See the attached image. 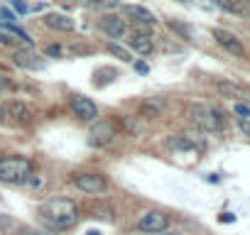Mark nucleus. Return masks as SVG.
Masks as SVG:
<instances>
[{"label":"nucleus","mask_w":250,"mask_h":235,"mask_svg":"<svg viewBox=\"0 0 250 235\" xmlns=\"http://www.w3.org/2000/svg\"><path fill=\"white\" fill-rule=\"evenodd\" d=\"M135 225H138V230H143V233H162V230H167V225H169V215L162 213V211H147L145 215H140V220H138Z\"/></svg>","instance_id":"8"},{"label":"nucleus","mask_w":250,"mask_h":235,"mask_svg":"<svg viewBox=\"0 0 250 235\" xmlns=\"http://www.w3.org/2000/svg\"><path fill=\"white\" fill-rule=\"evenodd\" d=\"M13 88H15V78H10L8 74L0 71V93H3V91H13Z\"/></svg>","instance_id":"20"},{"label":"nucleus","mask_w":250,"mask_h":235,"mask_svg":"<svg viewBox=\"0 0 250 235\" xmlns=\"http://www.w3.org/2000/svg\"><path fill=\"white\" fill-rule=\"evenodd\" d=\"M108 52L113 54V57H118L120 61H125V64H133V57H130V52H125L120 44H115V42H110L108 44Z\"/></svg>","instance_id":"18"},{"label":"nucleus","mask_w":250,"mask_h":235,"mask_svg":"<svg viewBox=\"0 0 250 235\" xmlns=\"http://www.w3.org/2000/svg\"><path fill=\"white\" fill-rule=\"evenodd\" d=\"M0 42H3V44H15L18 39H13V37H8V35H3V32H0Z\"/></svg>","instance_id":"25"},{"label":"nucleus","mask_w":250,"mask_h":235,"mask_svg":"<svg viewBox=\"0 0 250 235\" xmlns=\"http://www.w3.org/2000/svg\"><path fill=\"white\" fill-rule=\"evenodd\" d=\"M189 115H191V120L206 133L223 130V113L218 108H211V105H204V103H194L189 108Z\"/></svg>","instance_id":"3"},{"label":"nucleus","mask_w":250,"mask_h":235,"mask_svg":"<svg viewBox=\"0 0 250 235\" xmlns=\"http://www.w3.org/2000/svg\"><path fill=\"white\" fill-rule=\"evenodd\" d=\"M240 118H250V105H245V103H235V108H233Z\"/></svg>","instance_id":"22"},{"label":"nucleus","mask_w":250,"mask_h":235,"mask_svg":"<svg viewBox=\"0 0 250 235\" xmlns=\"http://www.w3.org/2000/svg\"><path fill=\"white\" fill-rule=\"evenodd\" d=\"M15 10L18 13H27V5L22 3V0H15Z\"/></svg>","instance_id":"26"},{"label":"nucleus","mask_w":250,"mask_h":235,"mask_svg":"<svg viewBox=\"0 0 250 235\" xmlns=\"http://www.w3.org/2000/svg\"><path fill=\"white\" fill-rule=\"evenodd\" d=\"M167 25H169V30H172V32H177L182 39H189V37H191V30H189L187 25H182V22H177V20H169Z\"/></svg>","instance_id":"19"},{"label":"nucleus","mask_w":250,"mask_h":235,"mask_svg":"<svg viewBox=\"0 0 250 235\" xmlns=\"http://www.w3.org/2000/svg\"><path fill=\"white\" fill-rule=\"evenodd\" d=\"M160 108H162V103H160V100H147V103L143 105V110H145V113H152V115H157V113H160Z\"/></svg>","instance_id":"21"},{"label":"nucleus","mask_w":250,"mask_h":235,"mask_svg":"<svg viewBox=\"0 0 250 235\" xmlns=\"http://www.w3.org/2000/svg\"><path fill=\"white\" fill-rule=\"evenodd\" d=\"M211 3L226 13H233V15H248V5L243 0H211Z\"/></svg>","instance_id":"16"},{"label":"nucleus","mask_w":250,"mask_h":235,"mask_svg":"<svg viewBox=\"0 0 250 235\" xmlns=\"http://www.w3.org/2000/svg\"><path fill=\"white\" fill-rule=\"evenodd\" d=\"M71 3H76V5H93V8H96L98 0H71Z\"/></svg>","instance_id":"24"},{"label":"nucleus","mask_w":250,"mask_h":235,"mask_svg":"<svg viewBox=\"0 0 250 235\" xmlns=\"http://www.w3.org/2000/svg\"><path fill=\"white\" fill-rule=\"evenodd\" d=\"M123 13L128 15V18H133L135 22L145 25V27H152V25L157 22L155 13H150V10H147V8H143V5H123Z\"/></svg>","instance_id":"13"},{"label":"nucleus","mask_w":250,"mask_h":235,"mask_svg":"<svg viewBox=\"0 0 250 235\" xmlns=\"http://www.w3.org/2000/svg\"><path fill=\"white\" fill-rule=\"evenodd\" d=\"M128 47H130L135 54L150 57L152 49H155V37H152L150 30H145V27H135V30L128 35Z\"/></svg>","instance_id":"4"},{"label":"nucleus","mask_w":250,"mask_h":235,"mask_svg":"<svg viewBox=\"0 0 250 235\" xmlns=\"http://www.w3.org/2000/svg\"><path fill=\"white\" fill-rule=\"evenodd\" d=\"M167 147L174 150V152H184V150H191L194 142H191L189 137H184V135H177V137H169V140H167Z\"/></svg>","instance_id":"17"},{"label":"nucleus","mask_w":250,"mask_h":235,"mask_svg":"<svg viewBox=\"0 0 250 235\" xmlns=\"http://www.w3.org/2000/svg\"><path fill=\"white\" fill-rule=\"evenodd\" d=\"M98 30L103 32V35H108L110 39H120L123 35H125V20L120 18V15H103L101 20H98Z\"/></svg>","instance_id":"10"},{"label":"nucleus","mask_w":250,"mask_h":235,"mask_svg":"<svg viewBox=\"0 0 250 235\" xmlns=\"http://www.w3.org/2000/svg\"><path fill=\"white\" fill-rule=\"evenodd\" d=\"M3 110H5V118H10V120H13L15 125H20V128H25V125H30V123L35 120L30 105L22 103V100H10V103L3 105Z\"/></svg>","instance_id":"6"},{"label":"nucleus","mask_w":250,"mask_h":235,"mask_svg":"<svg viewBox=\"0 0 250 235\" xmlns=\"http://www.w3.org/2000/svg\"><path fill=\"white\" fill-rule=\"evenodd\" d=\"M113 137H115V123H110V120H96V125L88 133V142L96 145V147L110 145Z\"/></svg>","instance_id":"9"},{"label":"nucleus","mask_w":250,"mask_h":235,"mask_svg":"<svg viewBox=\"0 0 250 235\" xmlns=\"http://www.w3.org/2000/svg\"><path fill=\"white\" fill-rule=\"evenodd\" d=\"M44 25H47L49 30H59V32H74V27H76V22H74L71 18L59 15V13L47 15V18H44Z\"/></svg>","instance_id":"14"},{"label":"nucleus","mask_w":250,"mask_h":235,"mask_svg":"<svg viewBox=\"0 0 250 235\" xmlns=\"http://www.w3.org/2000/svg\"><path fill=\"white\" fill-rule=\"evenodd\" d=\"M40 220L52 230H66L76 223V203L71 198H49L40 206Z\"/></svg>","instance_id":"1"},{"label":"nucleus","mask_w":250,"mask_h":235,"mask_svg":"<svg viewBox=\"0 0 250 235\" xmlns=\"http://www.w3.org/2000/svg\"><path fill=\"white\" fill-rule=\"evenodd\" d=\"M0 120H5V110H3V105H0Z\"/></svg>","instance_id":"29"},{"label":"nucleus","mask_w":250,"mask_h":235,"mask_svg":"<svg viewBox=\"0 0 250 235\" xmlns=\"http://www.w3.org/2000/svg\"><path fill=\"white\" fill-rule=\"evenodd\" d=\"M213 37H216V42L226 49V52H230V54H235V57H245V47H243V42L233 35V32H228V30H213Z\"/></svg>","instance_id":"12"},{"label":"nucleus","mask_w":250,"mask_h":235,"mask_svg":"<svg viewBox=\"0 0 250 235\" xmlns=\"http://www.w3.org/2000/svg\"><path fill=\"white\" fill-rule=\"evenodd\" d=\"M216 91H218L223 98H233V100H240V98H245V91H243L240 86L230 83V81H216Z\"/></svg>","instance_id":"15"},{"label":"nucleus","mask_w":250,"mask_h":235,"mask_svg":"<svg viewBox=\"0 0 250 235\" xmlns=\"http://www.w3.org/2000/svg\"><path fill=\"white\" fill-rule=\"evenodd\" d=\"M32 176V162L27 157H3L0 159V181L25 184Z\"/></svg>","instance_id":"2"},{"label":"nucleus","mask_w":250,"mask_h":235,"mask_svg":"<svg viewBox=\"0 0 250 235\" xmlns=\"http://www.w3.org/2000/svg\"><path fill=\"white\" fill-rule=\"evenodd\" d=\"M86 235H101V233H98V230H88Z\"/></svg>","instance_id":"30"},{"label":"nucleus","mask_w":250,"mask_h":235,"mask_svg":"<svg viewBox=\"0 0 250 235\" xmlns=\"http://www.w3.org/2000/svg\"><path fill=\"white\" fill-rule=\"evenodd\" d=\"M69 105H71L74 115L79 118V120H83V123H93L96 118H98V108H96V103H93L91 98L81 96V93H74L71 100H69Z\"/></svg>","instance_id":"5"},{"label":"nucleus","mask_w":250,"mask_h":235,"mask_svg":"<svg viewBox=\"0 0 250 235\" xmlns=\"http://www.w3.org/2000/svg\"><path fill=\"white\" fill-rule=\"evenodd\" d=\"M233 220H235L233 213H223V215H221V223H233Z\"/></svg>","instance_id":"27"},{"label":"nucleus","mask_w":250,"mask_h":235,"mask_svg":"<svg viewBox=\"0 0 250 235\" xmlns=\"http://www.w3.org/2000/svg\"><path fill=\"white\" fill-rule=\"evenodd\" d=\"M13 61L18 66H22V69H30V71H37V69L47 66V61L37 52H32V49H15L13 52Z\"/></svg>","instance_id":"11"},{"label":"nucleus","mask_w":250,"mask_h":235,"mask_svg":"<svg viewBox=\"0 0 250 235\" xmlns=\"http://www.w3.org/2000/svg\"><path fill=\"white\" fill-rule=\"evenodd\" d=\"M44 52H47V57H62V47L59 44H49Z\"/></svg>","instance_id":"23"},{"label":"nucleus","mask_w":250,"mask_h":235,"mask_svg":"<svg viewBox=\"0 0 250 235\" xmlns=\"http://www.w3.org/2000/svg\"><path fill=\"white\" fill-rule=\"evenodd\" d=\"M179 3H187V5H199V0H179Z\"/></svg>","instance_id":"28"},{"label":"nucleus","mask_w":250,"mask_h":235,"mask_svg":"<svg viewBox=\"0 0 250 235\" xmlns=\"http://www.w3.org/2000/svg\"><path fill=\"white\" fill-rule=\"evenodd\" d=\"M74 184H76V189H81L83 194H91V196H101L108 189V181L101 174H79V176H74Z\"/></svg>","instance_id":"7"}]
</instances>
